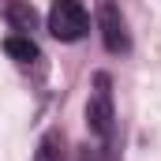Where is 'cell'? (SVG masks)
Segmentation results:
<instances>
[{
    "instance_id": "cell-1",
    "label": "cell",
    "mask_w": 161,
    "mask_h": 161,
    "mask_svg": "<svg viewBox=\"0 0 161 161\" xmlns=\"http://www.w3.org/2000/svg\"><path fill=\"white\" fill-rule=\"evenodd\" d=\"M113 79H109V71H97L94 75V90H90V97H86V127H90V135L94 139H109L113 135Z\"/></svg>"
},
{
    "instance_id": "cell-2",
    "label": "cell",
    "mask_w": 161,
    "mask_h": 161,
    "mask_svg": "<svg viewBox=\"0 0 161 161\" xmlns=\"http://www.w3.org/2000/svg\"><path fill=\"white\" fill-rule=\"evenodd\" d=\"M90 30V15L82 0H53L49 8V34L56 41H79Z\"/></svg>"
},
{
    "instance_id": "cell-3",
    "label": "cell",
    "mask_w": 161,
    "mask_h": 161,
    "mask_svg": "<svg viewBox=\"0 0 161 161\" xmlns=\"http://www.w3.org/2000/svg\"><path fill=\"white\" fill-rule=\"evenodd\" d=\"M97 26H101V41H105V49L109 53H127L131 49V34H127V23H124L120 8L113 4V0H101L97 4Z\"/></svg>"
},
{
    "instance_id": "cell-4",
    "label": "cell",
    "mask_w": 161,
    "mask_h": 161,
    "mask_svg": "<svg viewBox=\"0 0 161 161\" xmlns=\"http://www.w3.org/2000/svg\"><path fill=\"white\" fill-rule=\"evenodd\" d=\"M4 53H8L11 60H19V64H34V60L41 56L30 34H11V38L4 41Z\"/></svg>"
},
{
    "instance_id": "cell-5",
    "label": "cell",
    "mask_w": 161,
    "mask_h": 161,
    "mask_svg": "<svg viewBox=\"0 0 161 161\" xmlns=\"http://www.w3.org/2000/svg\"><path fill=\"white\" fill-rule=\"evenodd\" d=\"M34 161H64V135H60V131H45L38 139Z\"/></svg>"
},
{
    "instance_id": "cell-6",
    "label": "cell",
    "mask_w": 161,
    "mask_h": 161,
    "mask_svg": "<svg viewBox=\"0 0 161 161\" xmlns=\"http://www.w3.org/2000/svg\"><path fill=\"white\" fill-rule=\"evenodd\" d=\"M8 23H11L19 34H30V30H34V8H26L23 0H11V4H8Z\"/></svg>"
},
{
    "instance_id": "cell-7",
    "label": "cell",
    "mask_w": 161,
    "mask_h": 161,
    "mask_svg": "<svg viewBox=\"0 0 161 161\" xmlns=\"http://www.w3.org/2000/svg\"><path fill=\"white\" fill-rule=\"evenodd\" d=\"M79 161H97V158H94V150H90V146H82V154H79Z\"/></svg>"
}]
</instances>
